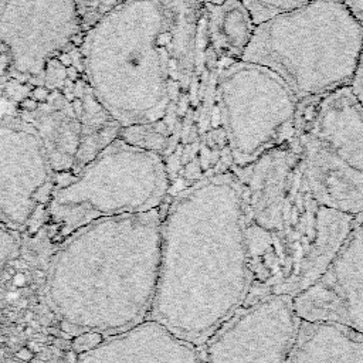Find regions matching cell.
Wrapping results in <instances>:
<instances>
[{"instance_id": "1", "label": "cell", "mask_w": 363, "mask_h": 363, "mask_svg": "<svg viewBox=\"0 0 363 363\" xmlns=\"http://www.w3.org/2000/svg\"><path fill=\"white\" fill-rule=\"evenodd\" d=\"M250 272L235 173L197 182L173 196L162 214L149 316L196 346L207 342L244 305Z\"/></svg>"}, {"instance_id": "2", "label": "cell", "mask_w": 363, "mask_h": 363, "mask_svg": "<svg viewBox=\"0 0 363 363\" xmlns=\"http://www.w3.org/2000/svg\"><path fill=\"white\" fill-rule=\"evenodd\" d=\"M160 208L98 220L55 248L45 295L64 328L111 336L149 316L159 275Z\"/></svg>"}, {"instance_id": "3", "label": "cell", "mask_w": 363, "mask_h": 363, "mask_svg": "<svg viewBox=\"0 0 363 363\" xmlns=\"http://www.w3.org/2000/svg\"><path fill=\"white\" fill-rule=\"evenodd\" d=\"M233 172L241 190L250 261L282 257L306 267H329L356 217L315 199L295 140Z\"/></svg>"}, {"instance_id": "4", "label": "cell", "mask_w": 363, "mask_h": 363, "mask_svg": "<svg viewBox=\"0 0 363 363\" xmlns=\"http://www.w3.org/2000/svg\"><path fill=\"white\" fill-rule=\"evenodd\" d=\"M167 40V16L160 0L123 1L85 31L81 54L86 78L121 128L166 116Z\"/></svg>"}, {"instance_id": "5", "label": "cell", "mask_w": 363, "mask_h": 363, "mask_svg": "<svg viewBox=\"0 0 363 363\" xmlns=\"http://www.w3.org/2000/svg\"><path fill=\"white\" fill-rule=\"evenodd\" d=\"M363 24L340 0H315L257 24L242 61L272 69L298 102L350 86Z\"/></svg>"}, {"instance_id": "6", "label": "cell", "mask_w": 363, "mask_h": 363, "mask_svg": "<svg viewBox=\"0 0 363 363\" xmlns=\"http://www.w3.org/2000/svg\"><path fill=\"white\" fill-rule=\"evenodd\" d=\"M82 40L52 58L44 77L0 78L14 115L40 136L57 176V187L81 172L118 139L121 125L95 95L82 64Z\"/></svg>"}, {"instance_id": "7", "label": "cell", "mask_w": 363, "mask_h": 363, "mask_svg": "<svg viewBox=\"0 0 363 363\" xmlns=\"http://www.w3.org/2000/svg\"><path fill=\"white\" fill-rule=\"evenodd\" d=\"M169 190L160 155L116 139L54 190L40 228L58 247L98 220L160 208Z\"/></svg>"}, {"instance_id": "8", "label": "cell", "mask_w": 363, "mask_h": 363, "mask_svg": "<svg viewBox=\"0 0 363 363\" xmlns=\"http://www.w3.org/2000/svg\"><path fill=\"white\" fill-rule=\"evenodd\" d=\"M295 143L315 199L363 214V106L350 86L299 102Z\"/></svg>"}, {"instance_id": "9", "label": "cell", "mask_w": 363, "mask_h": 363, "mask_svg": "<svg viewBox=\"0 0 363 363\" xmlns=\"http://www.w3.org/2000/svg\"><path fill=\"white\" fill-rule=\"evenodd\" d=\"M231 62L234 61L216 51L210 40L204 4L193 75L162 156L172 197L197 182L233 170L220 99V78Z\"/></svg>"}, {"instance_id": "10", "label": "cell", "mask_w": 363, "mask_h": 363, "mask_svg": "<svg viewBox=\"0 0 363 363\" xmlns=\"http://www.w3.org/2000/svg\"><path fill=\"white\" fill-rule=\"evenodd\" d=\"M220 99L233 170L295 140L299 102L272 69L242 60L228 64Z\"/></svg>"}, {"instance_id": "11", "label": "cell", "mask_w": 363, "mask_h": 363, "mask_svg": "<svg viewBox=\"0 0 363 363\" xmlns=\"http://www.w3.org/2000/svg\"><path fill=\"white\" fill-rule=\"evenodd\" d=\"M84 34L77 0H0V52L11 78L41 79L47 64Z\"/></svg>"}, {"instance_id": "12", "label": "cell", "mask_w": 363, "mask_h": 363, "mask_svg": "<svg viewBox=\"0 0 363 363\" xmlns=\"http://www.w3.org/2000/svg\"><path fill=\"white\" fill-rule=\"evenodd\" d=\"M55 189L38 133L14 115L0 116V220L20 234L40 225Z\"/></svg>"}, {"instance_id": "13", "label": "cell", "mask_w": 363, "mask_h": 363, "mask_svg": "<svg viewBox=\"0 0 363 363\" xmlns=\"http://www.w3.org/2000/svg\"><path fill=\"white\" fill-rule=\"evenodd\" d=\"M299 318L291 295L237 309L207 340L203 363H286Z\"/></svg>"}, {"instance_id": "14", "label": "cell", "mask_w": 363, "mask_h": 363, "mask_svg": "<svg viewBox=\"0 0 363 363\" xmlns=\"http://www.w3.org/2000/svg\"><path fill=\"white\" fill-rule=\"evenodd\" d=\"M299 319L332 322L363 333V214L325 272L294 298Z\"/></svg>"}, {"instance_id": "15", "label": "cell", "mask_w": 363, "mask_h": 363, "mask_svg": "<svg viewBox=\"0 0 363 363\" xmlns=\"http://www.w3.org/2000/svg\"><path fill=\"white\" fill-rule=\"evenodd\" d=\"M75 363H203L196 345L153 319L106 336Z\"/></svg>"}, {"instance_id": "16", "label": "cell", "mask_w": 363, "mask_h": 363, "mask_svg": "<svg viewBox=\"0 0 363 363\" xmlns=\"http://www.w3.org/2000/svg\"><path fill=\"white\" fill-rule=\"evenodd\" d=\"M169 30V88L170 104L163 121H159L170 139V128L176 112L187 94L194 69L199 26L204 0H160Z\"/></svg>"}, {"instance_id": "17", "label": "cell", "mask_w": 363, "mask_h": 363, "mask_svg": "<svg viewBox=\"0 0 363 363\" xmlns=\"http://www.w3.org/2000/svg\"><path fill=\"white\" fill-rule=\"evenodd\" d=\"M286 363H363V333L340 323L299 319Z\"/></svg>"}, {"instance_id": "18", "label": "cell", "mask_w": 363, "mask_h": 363, "mask_svg": "<svg viewBox=\"0 0 363 363\" xmlns=\"http://www.w3.org/2000/svg\"><path fill=\"white\" fill-rule=\"evenodd\" d=\"M210 40L218 54L240 61L251 43L257 24L241 0L206 3Z\"/></svg>"}, {"instance_id": "19", "label": "cell", "mask_w": 363, "mask_h": 363, "mask_svg": "<svg viewBox=\"0 0 363 363\" xmlns=\"http://www.w3.org/2000/svg\"><path fill=\"white\" fill-rule=\"evenodd\" d=\"M118 139L132 146L155 152L160 156H163L169 146L167 132L160 122L123 126L119 130Z\"/></svg>"}, {"instance_id": "20", "label": "cell", "mask_w": 363, "mask_h": 363, "mask_svg": "<svg viewBox=\"0 0 363 363\" xmlns=\"http://www.w3.org/2000/svg\"><path fill=\"white\" fill-rule=\"evenodd\" d=\"M251 13L254 23L259 24L277 14L298 9L315 0H241Z\"/></svg>"}, {"instance_id": "21", "label": "cell", "mask_w": 363, "mask_h": 363, "mask_svg": "<svg viewBox=\"0 0 363 363\" xmlns=\"http://www.w3.org/2000/svg\"><path fill=\"white\" fill-rule=\"evenodd\" d=\"M128 0H77L78 9L82 16L85 31L95 24L104 14H106L113 7Z\"/></svg>"}, {"instance_id": "22", "label": "cell", "mask_w": 363, "mask_h": 363, "mask_svg": "<svg viewBox=\"0 0 363 363\" xmlns=\"http://www.w3.org/2000/svg\"><path fill=\"white\" fill-rule=\"evenodd\" d=\"M20 248V233L11 230L0 220V269L18 257Z\"/></svg>"}, {"instance_id": "23", "label": "cell", "mask_w": 363, "mask_h": 363, "mask_svg": "<svg viewBox=\"0 0 363 363\" xmlns=\"http://www.w3.org/2000/svg\"><path fill=\"white\" fill-rule=\"evenodd\" d=\"M102 339H104V336L99 333H92V332L81 333V335H77V337L74 339L72 347L77 353H82V352L91 350L96 345H99L102 342Z\"/></svg>"}, {"instance_id": "24", "label": "cell", "mask_w": 363, "mask_h": 363, "mask_svg": "<svg viewBox=\"0 0 363 363\" xmlns=\"http://www.w3.org/2000/svg\"><path fill=\"white\" fill-rule=\"evenodd\" d=\"M350 89L353 91V94L356 95V98L363 106V52H362V58H360V64L356 71V75L350 84Z\"/></svg>"}, {"instance_id": "25", "label": "cell", "mask_w": 363, "mask_h": 363, "mask_svg": "<svg viewBox=\"0 0 363 363\" xmlns=\"http://www.w3.org/2000/svg\"><path fill=\"white\" fill-rule=\"evenodd\" d=\"M340 1L363 24V0H340Z\"/></svg>"}, {"instance_id": "26", "label": "cell", "mask_w": 363, "mask_h": 363, "mask_svg": "<svg viewBox=\"0 0 363 363\" xmlns=\"http://www.w3.org/2000/svg\"><path fill=\"white\" fill-rule=\"evenodd\" d=\"M206 3H210V4H220V3H223L224 0H204Z\"/></svg>"}]
</instances>
